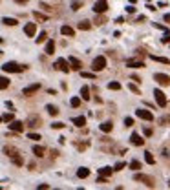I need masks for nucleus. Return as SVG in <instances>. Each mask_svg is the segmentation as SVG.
I'll use <instances>...</instances> for the list:
<instances>
[{
    "label": "nucleus",
    "mask_w": 170,
    "mask_h": 190,
    "mask_svg": "<svg viewBox=\"0 0 170 190\" xmlns=\"http://www.w3.org/2000/svg\"><path fill=\"white\" fill-rule=\"evenodd\" d=\"M130 141H132V145H135V146H143V145H145V139L141 137L137 132H134V134L130 135Z\"/></svg>",
    "instance_id": "nucleus-14"
},
{
    "label": "nucleus",
    "mask_w": 170,
    "mask_h": 190,
    "mask_svg": "<svg viewBox=\"0 0 170 190\" xmlns=\"http://www.w3.org/2000/svg\"><path fill=\"white\" fill-rule=\"evenodd\" d=\"M9 88V79L8 77H0V90H6Z\"/></svg>",
    "instance_id": "nucleus-32"
},
{
    "label": "nucleus",
    "mask_w": 170,
    "mask_h": 190,
    "mask_svg": "<svg viewBox=\"0 0 170 190\" xmlns=\"http://www.w3.org/2000/svg\"><path fill=\"white\" fill-rule=\"evenodd\" d=\"M26 68L28 66H20V64H17V62H6L2 66V71H6V73H20Z\"/></svg>",
    "instance_id": "nucleus-1"
},
{
    "label": "nucleus",
    "mask_w": 170,
    "mask_h": 190,
    "mask_svg": "<svg viewBox=\"0 0 170 190\" xmlns=\"http://www.w3.org/2000/svg\"><path fill=\"white\" fill-rule=\"evenodd\" d=\"M11 161H13V163H15L17 166H22V165H24V159H22V156H20V154L13 156V157H11Z\"/></svg>",
    "instance_id": "nucleus-30"
},
{
    "label": "nucleus",
    "mask_w": 170,
    "mask_h": 190,
    "mask_svg": "<svg viewBox=\"0 0 170 190\" xmlns=\"http://www.w3.org/2000/svg\"><path fill=\"white\" fill-rule=\"evenodd\" d=\"M37 188H39V190H46V188H50V185H46V183H44V185H39Z\"/></svg>",
    "instance_id": "nucleus-51"
},
{
    "label": "nucleus",
    "mask_w": 170,
    "mask_h": 190,
    "mask_svg": "<svg viewBox=\"0 0 170 190\" xmlns=\"http://www.w3.org/2000/svg\"><path fill=\"white\" fill-rule=\"evenodd\" d=\"M161 42H163V44H170V33H168V31H167L165 35H163V37H161Z\"/></svg>",
    "instance_id": "nucleus-42"
},
{
    "label": "nucleus",
    "mask_w": 170,
    "mask_h": 190,
    "mask_svg": "<svg viewBox=\"0 0 170 190\" xmlns=\"http://www.w3.org/2000/svg\"><path fill=\"white\" fill-rule=\"evenodd\" d=\"M42 124V121H40V117L39 115H29L28 117V121H26V124L24 126H29V128H39Z\"/></svg>",
    "instance_id": "nucleus-7"
},
{
    "label": "nucleus",
    "mask_w": 170,
    "mask_h": 190,
    "mask_svg": "<svg viewBox=\"0 0 170 190\" xmlns=\"http://www.w3.org/2000/svg\"><path fill=\"white\" fill-rule=\"evenodd\" d=\"M9 130L11 132H15V134H20V132H24V123L22 121H11L9 123Z\"/></svg>",
    "instance_id": "nucleus-10"
},
{
    "label": "nucleus",
    "mask_w": 170,
    "mask_h": 190,
    "mask_svg": "<svg viewBox=\"0 0 170 190\" xmlns=\"http://www.w3.org/2000/svg\"><path fill=\"white\" fill-rule=\"evenodd\" d=\"M81 99H82V101H90V99H92L88 86H82V88H81Z\"/></svg>",
    "instance_id": "nucleus-22"
},
{
    "label": "nucleus",
    "mask_w": 170,
    "mask_h": 190,
    "mask_svg": "<svg viewBox=\"0 0 170 190\" xmlns=\"http://www.w3.org/2000/svg\"><path fill=\"white\" fill-rule=\"evenodd\" d=\"M46 40H48V33L46 31H42L39 37H37V44H42V42H46Z\"/></svg>",
    "instance_id": "nucleus-35"
},
{
    "label": "nucleus",
    "mask_w": 170,
    "mask_h": 190,
    "mask_svg": "<svg viewBox=\"0 0 170 190\" xmlns=\"http://www.w3.org/2000/svg\"><path fill=\"white\" fill-rule=\"evenodd\" d=\"M70 104H72V108H79V106H81V97H73V99L70 101Z\"/></svg>",
    "instance_id": "nucleus-37"
},
{
    "label": "nucleus",
    "mask_w": 170,
    "mask_h": 190,
    "mask_svg": "<svg viewBox=\"0 0 170 190\" xmlns=\"http://www.w3.org/2000/svg\"><path fill=\"white\" fill-rule=\"evenodd\" d=\"M61 33H62L64 37H73L75 29L73 28H70V26H62V28H61Z\"/></svg>",
    "instance_id": "nucleus-24"
},
{
    "label": "nucleus",
    "mask_w": 170,
    "mask_h": 190,
    "mask_svg": "<svg viewBox=\"0 0 170 190\" xmlns=\"http://www.w3.org/2000/svg\"><path fill=\"white\" fill-rule=\"evenodd\" d=\"M13 119H15V115H13V113H4V115H2V121H4V123H11V121H13Z\"/></svg>",
    "instance_id": "nucleus-38"
},
{
    "label": "nucleus",
    "mask_w": 170,
    "mask_h": 190,
    "mask_svg": "<svg viewBox=\"0 0 170 190\" xmlns=\"http://www.w3.org/2000/svg\"><path fill=\"white\" fill-rule=\"evenodd\" d=\"M146 8H148L150 11H156V9H157V8H156V6H152V4H148V6H146Z\"/></svg>",
    "instance_id": "nucleus-55"
},
{
    "label": "nucleus",
    "mask_w": 170,
    "mask_h": 190,
    "mask_svg": "<svg viewBox=\"0 0 170 190\" xmlns=\"http://www.w3.org/2000/svg\"><path fill=\"white\" fill-rule=\"evenodd\" d=\"M68 62H70V70H75V71H81V70H82V62H81L77 57H70Z\"/></svg>",
    "instance_id": "nucleus-11"
},
{
    "label": "nucleus",
    "mask_w": 170,
    "mask_h": 190,
    "mask_svg": "<svg viewBox=\"0 0 170 190\" xmlns=\"http://www.w3.org/2000/svg\"><path fill=\"white\" fill-rule=\"evenodd\" d=\"M72 123H73L75 126H79V128H82L86 124V117H82V115H79V117H73L72 119Z\"/></svg>",
    "instance_id": "nucleus-21"
},
{
    "label": "nucleus",
    "mask_w": 170,
    "mask_h": 190,
    "mask_svg": "<svg viewBox=\"0 0 170 190\" xmlns=\"http://www.w3.org/2000/svg\"><path fill=\"white\" fill-rule=\"evenodd\" d=\"M135 115H137L139 119H143V121H154V113H152L150 110H145V108L135 110Z\"/></svg>",
    "instance_id": "nucleus-6"
},
{
    "label": "nucleus",
    "mask_w": 170,
    "mask_h": 190,
    "mask_svg": "<svg viewBox=\"0 0 170 190\" xmlns=\"http://www.w3.org/2000/svg\"><path fill=\"white\" fill-rule=\"evenodd\" d=\"M106 9H108L106 0H97L95 4H93V11H95V13H104Z\"/></svg>",
    "instance_id": "nucleus-13"
},
{
    "label": "nucleus",
    "mask_w": 170,
    "mask_h": 190,
    "mask_svg": "<svg viewBox=\"0 0 170 190\" xmlns=\"http://www.w3.org/2000/svg\"><path fill=\"white\" fill-rule=\"evenodd\" d=\"M15 2H17V4H28L29 0H15Z\"/></svg>",
    "instance_id": "nucleus-56"
},
{
    "label": "nucleus",
    "mask_w": 170,
    "mask_h": 190,
    "mask_svg": "<svg viewBox=\"0 0 170 190\" xmlns=\"http://www.w3.org/2000/svg\"><path fill=\"white\" fill-rule=\"evenodd\" d=\"M28 139H31V141H40V135H39V134H28Z\"/></svg>",
    "instance_id": "nucleus-43"
},
{
    "label": "nucleus",
    "mask_w": 170,
    "mask_h": 190,
    "mask_svg": "<svg viewBox=\"0 0 170 190\" xmlns=\"http://www.w3.org/2000/svg\"><path fill=\"white\" fill-rule=\"evenodd\" d=\"M108 88L110 90H121V84L117 81H112V82H108Z\"/></svg>",
    "instance_id": "nucleus-39"
},
{
    "label": "nucleus",
    "mask_w": 170,
    "mask_h": 190,
    "mask_svg": "<svg viewBox=\"0 0 170 190\" xmlns=\"http://www.w3.org/2000/svg\"><path fill=\"white\" fill-rule=\"evenodd\" d=\"M168 188H170V183H168Z\"/></svg>",
    "instance_id": "nucleus-59"
},
{
    "label": "nucleus",
    "mask_w": 170,
    "mask_h": 190,
    "mask_svg": "<svg viewBox=\"0 0 170 190\" xmlns=\"http://www.w3.org/2000/svg\"><path fill=\"white\" fill-rule=\"evenodd\" d=\"M126 13H135V8H134V4L126 6Z\"/></svg>",
    "instance_id": "nucleus-47"
},
{
    "label": "nucleus",
    "mask_w": 170,
    "mask_h": 190,
    "mask_svg": "<svg viewBox=\"0 0 170 190\" xmlns=\"http://www.w3.org/2000/svg\"><path fill=\"white\" fill-rule=\"evenodd\" d=\"M106 22L108 20L103 17V13H95V20H93V24H95V26H104Z\"/></svg>",
    "instance_id": "nucleus-23"
},
{
    "label": "nucleus",
    "mask_w": 170,
    "mask_h": 190,
    "mask_svg": "<svg viewBox=\"0 0 170 190\" xmlns=\"http://www.w3.org/2000/svg\"><path fill=\"white\" fill-rule=\"evenodd\" d=\"M90 176V168H86V166H81V168L77 170V177H81V179H84Z\"/></svg>",
    "instance_id": "nucleus-26"
},
{
    "label": "nucleus",
    "mask_w": 170,
    "mask_h": 190,
    "mask_svg": "<svg viewBox=\"0 0 170 190\" xmlns=\"http://www.w3.org/2000/svg\"><path fill=\"white\" fill-rule=\"evenodd\" d=\"M99 128H101L104 134H108V132H112V130H114V124H112V121H104V123H101V124H99Z\"/></svg>",
    "instance_id": "nucleus-17"
},
{
    "label": "nucleus",
    "mask_w": 170,
    "mask_h": 190,
    "mask_svg": "<svg viewBox=\"0 0 170 190\" xmlns=\"http://www.w3.org/2000/svg\"><path fill=\"white\" fill-rule=\"evenodd\" d=\"M130 168H132V170H135V172H137V170H141V163H139L137 159H134V161L130 163Z\"/></svg>",
    "instance_id": "nucleus-36"
},
{
    "label": "nucleus",
    "mask_w": 170,
    "mask_h": 190,
    "mask_svg": "<svg viewBox=\"0 0 170 190\" xmlns=\"http://www.w3.org/2000/svg\"><path fill=\"white\" fill-rule=\"evenodd\" d=\"M128 90H130V92H134L135 95H141V90H139L135 84H128Z\"/></svg>",
    "instance_id": "nucleus-41"
},
{
    "label": "nucleus",
    "mask_w": 170,
    "mask_h": 190,
    "mask_svg": "<svg viewBox=\"0 0 170 190\" xmlns=\"http://www.w3.org/2000/svg\"><path fill=\"white\" fill-rule=\"evenodd\" d=\"M145 161H146L148 165H154V163H156V159H154V156H152V152H145Z\"/></svg>",
    "instance_id": "nucleus-33"
},
{
    "label": "nucleus",
    "mask_w": 170,
    "mask_h": 190,
    "mask_svg": "<svg viewBox=\"0 0 170 190\" xmlns=\"http://www.w3.org/2000/svg\"><path fill=\"white\" fill-rule=\"evenodd\" d=\"M125 166H126V163H125V161H119L115 166H114V172H119V170H123Z\"/></svg>",
    "instance_id": "nucleus-40"
},
{
    "label": "nucleus",
    "mask_w": 170,
    "mask_h": 190,
    "mask_svg": "<svg viewBox=\"0 0 170 190\" xmlns=\"http://www.w3.org/2000/svg\"><path fill=\"white\" fill-rule=\"evenodd\" d=\"M44 51H46V55H53L55 53V42L51 40V39L46 40V50H44Z\"/></svg>",
    "instance_id": "nucleus-18"
},
{
    "label": "nucleus",
    "mask_w": 170,
    "mask_h": 190,
    "mask_svg": "<svg viewBox=\"0 0 170 190\" xmlns=\"http://www.w3.org/2000/svg\"><path fill=\"white\" fill-rule=\"evenodd\" d=\"M126 66L128 68H145V62H143L141 59H128Z\"/></svg>",
    "instance_id": "nucleus-15"
},
{
    "label": "nucleus",
    "mask_w": 170,
    "mask_h": 190,
    "mask_svg": "<svg viewBox=\"0 0 170 190\" xmlns=\"http://www.w3.org/2000/svg\"><path fill=\"white\" fill-rule=\"evenodd\" d=\"M154 28H157V29H163V31H167V28H165L163 24H156V22H154Z\"/></svg>",
    "instance_id": "nucleus-49"
},
{
    "label": "nucleus",
    "mask_w": 170,
    "mask_h": 190,
    "mask_svg": "<svg viewBox=\"0 0 170 190\" xmlns=\"http://www.w3.org/2000/svg\"><path fill=\"white\" fill-rule=\"evenodd\" d=\"M152 134H154V132H152V128H145V135H152Z\"/></svg>",
    "instance_id": "nucleus-50"
},
{
    "label": "nucleus",
    "mask_w": 170,
    "mask_h": 190,
    "mask_svg": "<svg viewBox=\"0 0 170 190\" xmlns=\"http://www.w3.org/2000/svg\"><path fill=\"white\" fill-rule=\"evenodd\" d=\"M0 123H2V117H0Z\"/></svg>",
    "instance_id": "nucleus-58"
},
{
    "label": "nucleus",
    "mask_w": 170,
    "mask_h": 190,
    "mask_svg": "<svg viewBox=\"0 0 170 190\" xmlns=\"http://www.w3.org/2000/svg\"><path fill=\"white\" fill-rule=\"evenodd\" d=\"M154 81L159 86H170V75L167 73H156L154 75Z\"/></svg>",
    "instance_id": "nucleus-5"
},
{
    "label": "nucleus",
    "mask_w": 170,
    "mask_h": 190,
    "mask_svg": "<svg viewBox=\"0 0 170 190\" xmlns=\"http://www.w3.org/2000/svg\"><path fill=\"white\" fill-rule=\"evenodd\" d=\"M2 42H4V39H2V37H0V44H2Z\"/></svg>",
    "instance_id": "nucleus-57"
},
{
    "label": "nucleus",
    "mask_w": 170,
    "mask_h": 190,
    "mask_svg": "<svg viewBox=\"0 0 170 190\" xmlns=\"http://www.w3.org/2000/svg\"><path fill=\"white\" fill-rule=\"evenodd\" d=\"M77 28L81 29V31H88V29H92V22L90 20H81L77 24Z\"/></svg>",
    "instance_id": "nucleus-19"
},
{
    "label": "nucleus",
    "mask_w": 170,
    "mask_h": 190,
    "mask_svg": "<svg viewBox=\"0 0 170 190\" xmlns=\"http://www.w3.org/2000/svg\"><path fill=\"white\" fill-rule=\"evenodd\" d=\"M163 20L167 22V24H170V13H167V15H165V17H163Z\"/></svg>",
    "instance_id": "nucleus-52"
},
{
    "label": "nucleus",
    "mask_w": 170,
    "mask_h": 190,
    "mask_svg": "<svg viewBox=\"0 0 170 190\" xmlns=\"http://www.w3.org/2000/svg\"><path fill=\"white\" fill-rule=\"evenodd\" d=\"M132 81H134V82H141V77H137V75H132Z\"/></svg>",
    "instance_id": "nucleus-53"
},
{
    "label": "nucleus",
    "mask_w": 170,
    "mask_h": 190,
    "mask_svg": "<svg viewBox=\"0 0 170 190\" xmlns=\"http://www.w3.org/2000/svg\"><path fill=\"white\" fill-rule=\"evenodd\" d=\"M134 181L145 183L148 188H156V181H154V177H150V176H146V174H135V176H134Z\"/></svg>",
    "instance_id": "nucleus-2"
},
{
    "label": "nucleus",
    "mask_w": 170,
    "mask_h": 190,
    "mask_svg": "<svg viewBox=\"0 0 170 190\" xmlns=\"http://www.w3.org/2000/svg\"><path fill=\"white\" fill-rule=\"evenodd\" d=\"M4 154H6L8 157H13V156H17V154H20V152L15 146H4Z\"/></svg>",
    "instance_id": "nucleus-20"
},
{
    "label": "nucleus",
    "mask_w": 170,
    "mask_h": 190,
    "mask_svg": "<svg viewBox=\"0 0 170 190\" xmlns=\"http://www.w3.org/2000/svg\"><path fill=\"white\" fill-rule=\"evenodd\" d=\"M81 8H82V2L81 0H73L72 2V11H79Z\"/></svg>",
    "instance_id": "nucleus-34"
},
{
    "label": "nucleus",
    "mask_w": 170,
    "mask_h": 190,
    "mask_svg": "<svg viewBox=\"0 0 170 190\" xmlns=\"http://www.w3.org/2000/svg\"><path fill=\"white\" fill-rule=\"evenodd\" d=\"M44 152H46V150H44V146H33V154H35L37 157H42Z\"/></svg>",
    "instance_id": "nucleus-31"
},
{
    "label": "nucleus",
    "mask_w": 170,
    "mask_h": 190,
    "mask_svg": "<svg viewBox=\"0 0 170 190\" xmlns=\"http://www.w3.org/2000/svg\"><path fill=\"white\" fill-rule=\"evenodd\" d=\"M106 68V57H103V55H99L93 59V62H92V70L93 71H103Z\"/></svg>",
    "instance_id": "nucleus-3"
},
{
    "label": "nucleus",
    "mask_w": 170,
    "mask_h": 190,
    "mask_svg": "<svg viewBox=\"0 0 170 190\" xmlns=\"http://www.w3.org/2000/svg\"><path fill=\"white\" fill-rule=\"evenodd\" d=\"M39 90H40V84H39V82H35V84H31V86H26V88L22 90V95H26V97H29V95L37 93Z\"/></svg>",
    "instance_id": "nucleus-9"
},
{
    "label": "nucleus",
    "mask_w": 170,
    "mask_h": 190,
    "mask_svg": "<svg viewBox=\"0 0 170 190\" xmlns=\"http://www.w3.org/2000/svg\"><path fill=\"white\" fill-rule=\"evenodd\" d=\"M125 126H134V119L132 117H125Z\"/></svg>",
    "instance_id": "nucleus-45"
},
{
    "label": "nucleus",
    "mask_w": 170,
    "mask_h": 190,
    "mask_svg": "<svg viewBox=\"0 0 170 190\" xmlns=\"http://www.w3.org/2000/svg\"><path fill=\"white\" fill-rule=\"evenodd\" d=\"M46 110H48V113H50V115H53V117L59 115V108L53 106V104H48V106H46Z\"/></svg>",
    "instance_id": "nucleus-28"
},
{
    "label": "nucleus",
    "mask_w": 170,
    "mask_h": 190,
    "mask_svg": "<svg viewBox=\"0 0 170 190\" xmlns=\"http://www.w3.org/2000/svg\"><path fill=\"white\" fill-rule=\"evenodd\" d=\"M24 33H26L28 37H35V35H37V24H35V22H28V24L24 26Z\"/></svg>",
    "instance_id": "nucleus-12"
},
{
    "label": "nucleus",
    "mask_w": 170,
    "mask_h": 190,
    "mask_svg": "<svg viewBox=\"0 0 170 190\" xmlns=\"http://www.w3.org/2000/svg\"><path fill=\"white\" fill-rule=\"evenodd\" d=\"M55 68L61 70V71H64V73H70V62H68L66 59H59V61L55 62Z\"/></svg>",
    "instance_id": "nucleus-8"
},
{
    "label": "nucleus",
    "mask_w": 170,
    "mask_h": 190,
    "mask_svg": "<svg viewBox=\"0 0 170 190\" xmlns=\"http://www.w3.org/2000/svg\"><path fill=\"white\" fill-rule=\"evenodd\" d=\"M64 126H66V124H64V123H59V121H57V123H53V124H51V128H55V130H62Z\"/></svg>",
    "instance_id": "nucleus-44"
},
{
    "label": "nucleus",
    "mask_w": 170,
    "mask_h": 190,
    "mask_svg": "<svg viewBox=\"0 0 170 190\" xmlns=\"http://www.w3.org/2000/svg\"><path fill=\"white\" fill-rule=\"evenodd\" d=\"M2 22H4L6 26H17V24H19V20H17V18H11V17H4V18H2Z\"/></svg>",
    "instance_id": "nucleus-29"
},
{
    "label": "nucleus",
    "mask_w": 170,
    "mask_h": 190,
    "mask_svg": "<svg viewBox=\"0 0 170 190\" xmlns=\"http://www.w3.org/2000/svg\"><path fill=\"white\" fill-rule=\"evenodd\" d=\"M82 77H84V79H95V75L90 73V71H82Z\"/></svg>",
    "instance_id": "nucleus-46"
},
{
    "label": "nucleus",
    "mask_w": 170,
    "mask_h": 190,
    "mask_svg": "<svg viewBox=\"0 0 170 190\" xmlns=\"http://www.w3.org/2000/svg\"><path fill=\"white\" fill-rule=\"evenodd\" d=\"M97 172H99V176H104V177H110V176L114 174V168H112V166H103V168H99Z\"/></svg>",
    "instance_id": "nucleus-16"
},
{
    "label": "nucleus",
    "mask_w": 170,
    "mask_h": 190,
    "mask_svg": "<svg viewBox=\"0 0 170 190\" xmlns=\"http://www.w3.org/2000/svg\"><path fill=\"white\" fill-rule=\"evenodd\" d=\"M154 99H156V103H157V106H161V108H165L167 106V95L163 93L161 90H154Z\"/></svg>",
    "instance_id": "nucleus-4"
},
{
    "label": "nucleus",
    "mask_w": 170,
    "mask_h": 190,
    "mask_svg": "<svg viewBox=\"0 0 170 190\" xmlns=\"http://www.w3.org/2000/svg\"><path fill=\"white\" fill-rule=\"evenodd\" d=\"M33 18L35 20H39V22H48V15H42V13H39V11H33Z\"/></svg>",
    "instance_id": "nucleus-27"
},
{
    "label": "nucleus",
    "mask_w": 170,
    "mask_h": 190,
    "mask_svg": "<svg viewBox=\"0 0 170 190\" xmlns=\"http://www.w3.org/2000/svg\"><path fill=\"white\" fill-rule=\"evenodd\" d=\"M97 183H108V177H104V176H99V177H97Z\"/></svg>",
    "instance_id": "nucleus-48"
},
{
    "label": "nucleus",
    "mask_w": 170,
    "mask_h": 190,
    "mask_svg": "<svg viewBox=\"0 0 170 190\" xmlns=\"http://www.w3.org/2000/svg\"><path fill=\"white\" fill-rule=\"evenodd\" d=\"M152 61H156V62H161V64H170V59L167 57H159V55H148Z\"/></svg>",
    "instance_id": "nucleus-25"
},
{
    "label": "nucleus",
    "mask_w": 170,
    "mask_h": 190,
    "mask_svg": "<svg viewBox=\"0 0 170 190\" xmlns=\"http://www.w3.org/2000/svg\"><path fill=\"white\" fill-rule=\"evenodd\" d=\"M161 123H170V117H168V115L163 117V119H161Z\"/></svg>",
    "instance_id": "nucleus-54"
}]
</instances>
